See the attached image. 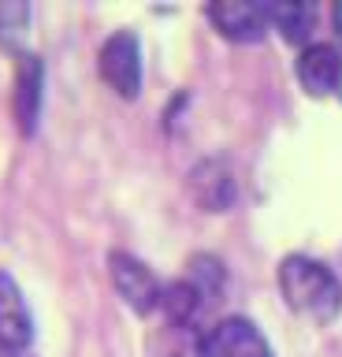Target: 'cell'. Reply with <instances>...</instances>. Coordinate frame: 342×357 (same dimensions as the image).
I'll use <instances>...</instances> for the list:
<instances>
[{
    "instance_id": "cell-6",
    "label": "cell",
    "mask_w": 342,
    "mask_h": 357,
    "mask_svg": "<svg viewBox=\"0 0 342 357\" xmlns=\"http://www.w3.org/2000/svg\"><path fill=\"white\" fill-rule=\"evenodd\" d=\"M205 15L231 41H261L268 33L264 4H253V0H216L205 8Z\"/></svg>"
},
{
    "instance_id": "cell-15",
    "label": "cell",
    "mask_w": 342,
    "mask_h": 357,
    "mask_svg": "<svg viewBox=\"0 0 342 357\" xmlns=\"http://www.w3.org/2000/svg\"><path fill=\"white\" fill-rule=\"evenodd\" d=\"M331 26H335V33H339V41H342V0L335 8H331Z\"/></svg>"
},
{
    "instance_id": "cell-10",
    "label": "cell",
    "mask_w": 342,
    "mask_h": 357,
    "mask_svg": "<svg viewBox=\"0 0 342 357\" xmlns=\"http://www.w3.org/2000/svg\"><path fill=\"white\" fill-rule=\"evenodd\" d=\"M160 309L164 317H168V324H175V328H194L197 317H201L205 301L197 298V290L186 283V279H175V283L160 287Z\"/></svg>"
},
{
    "instance_id": "cell-11",
    "label": "cell",
    "mask_w": 342,
    "mask_h": 357,
    "mask_svg": "<svg viewBox=\"0 0 342 357\" xmlns=\"http://www.w3.org/2000/svg\"><path fill=\"white\" fill-rule=\"evenodd\" d=\"M264 19H268V26H275L286 41H305L309 30H313L316 8L302 4V0H283V4H264Z\"/></svg>"
},
{
    "instance_id": "cell-5",
    "label": "cell",
    "mask_w": 342,
    "mask_h": 357,
    "mask_svg": "<svg viewBox=\"0 0 342 357\" xmlns=\"http://www.w3.org/2000/svg\"><path fill=\"white\" fill-rule=\"evenodd\" d=\"M297 82L313 97H342V49L331 41H309L297 56Z\"/></svg>"
},
{
    "instance_id": "cell-3",
    "label": "cell",
    "mask_w": 342,
    "mask_h": 357,
    "mask_svg": "<svg viewBox=\"0 0 342 357\" xmlns=\"http://www.w3.org/2000/svg\"><path fill=\"white\" fill-rule=\"evenodd\" d=\"M101 75L104 82L116 89L119 97H138L141 89V45L138 33L116 30L112 38L101 45Z\"/></svg>"
},
{
    "instance_id": "cell-12",
    "label": "cell",
    "mask_w": 342,
    "mask_h": 357,
    "mask_svg": "<svg viewBox=\"0 0 342 357\" xmlns=\"http://www.w3.org/2000/svg\"><path fill=\"white\" fill-rule=\"evenodd\" d=\"M186 268H190V272H186V283L197 290V298H201L205 305L216 301L219 290H224V264H219L212 253H197V257H190Z\"/></svg>"
},
{
    "instance_id": "cell-13",
    "label": "cell",
    "mask_w": 342,
    "mask_h": 357,
    "mask_svg": "<svg viewBox=\"0 0 342 357\" xmlns=\"http://www.w3.org/2000/svg\"><path fill=\"white\" fill-rule=\"evenodd\" d=\"M149 354L153 357H197V331L194 328H175V324H164V328L153 335Z\"/></svg>"
},
{
    "instance_id": "cell-7",
    "label": "cell",
    "mask_w": 342,
    "mask_h": 357,
    "mask_svg": "<svg viewBox=\"0 0 342 357\" xmlns=\"http://www.w3.org/2000/svg\"><path fill=\"white\" fill-rule=\"evenodd\" d=\"M30 339H34V317L26 309V298L19 290L15 275L0 268V346L23 350Z\"/></svg>"
},
{
    "instance_id": "cell-4",
    "label": "cell",
    "mask_w": 342,
    "mask_h": 357,
    "mask_svg": "<svg viewBox=\"0 0 342 357\" xmlns=\"http://www.w3.org/2000/svg\"><path fill=\"white\" fill-rule=\"evenodd\" d=\"M108 272H112V283L119 290V298H123L134 312L160 309V283H157V275H153L134 253H123V250L108 253Z\"/></svg>"
},
{
    "instance_id": "cell-16",
    "label": "cell",
    "mask_w": 342,
    "mask_h": 357,
    "mask_svg": "<svg viewBox=\"0 0 342 357\" xmlns=\"http://www.w3.org/2000/svg\"><path fill=\"white\" fill-rule=\"evenodd\" d=\"M0 357H23L19 350H4V346H0Z\"/></svg>"
},
{
    "instance_id": "cell-14",
    "label": "cell",
    "mask_w": 342,
    "mask_h": 357,
    "mask_svg": "<svg viewBox=\"0 0 342 357\" xmlns=\"http://www.w3.org/2000/svg\"><path fill=\"white\" fill-rule=\"evenodd\" d=\"M26 30H30V4L0 0V45L4 49H23Z\"/></svg>"
},
{
    "instance_id": "cell-8",
    "label": "cell",
    "mask_w": 342,
    "mask_h": 357,
    "mask_svg": "<svg viewBox=\"0 0 342 357\" xmlns=\"http://www.w3.org/2000/svg\"><path fill=\"white\" fill-rule=\"evenodd\" d=\"M190 190L197 197V205L208 208V212H224L231 208V201L238 194V183H235V172L224 156H208V160H197L194 172H190Z\"/></svg>"
},
{
    "instance_id": "cell-2",
    "label": "cell",
    "mask_w": 342,
    "mask_h": 357,
    "mask_svg": "<svg viewBox=\"0 0 342 357\" xmlns=\"http://www.w3.org/2000/svg\"><path fill=\"white\" fill-rule=\"evenodd\" d=\"M197 357H272V346L253 320L227 317L197 335Z\"/></svg>"
},
{
    "instance_id": "cell-1",
    "label": "cell",
    "mask_w": 342,
    "mask_h": 357,
    "mask_svg": "<svg viewBox=\"0 0 342 357\" xmlns=\"http://www.w3.org/2000/svg\"><path fill=\"white\" fill-rule=\"evenodd\" d=\"M279 287L286 305L302 317H313L320 324L335 320L342 309V283L324 261H313L305 253H290L279 264Z\"/></svg>"
},
{
    "instance_id": "cell-9",
    "label": "cell",
    "mask_w": 342,
    "mask_h": 357,
    "mask_svg": "<svg viewBox=\"0 0 342 357\" xmlns=\"http://www.w3.org/2000/svg\"><path fill=\"white\" fill-rule=\"evenodd\" d=\"M41 86H45V67L38 56L23 52L15 71V119L23 134H34L38 116H41Z\"/></svg>"
}]
</instances>
